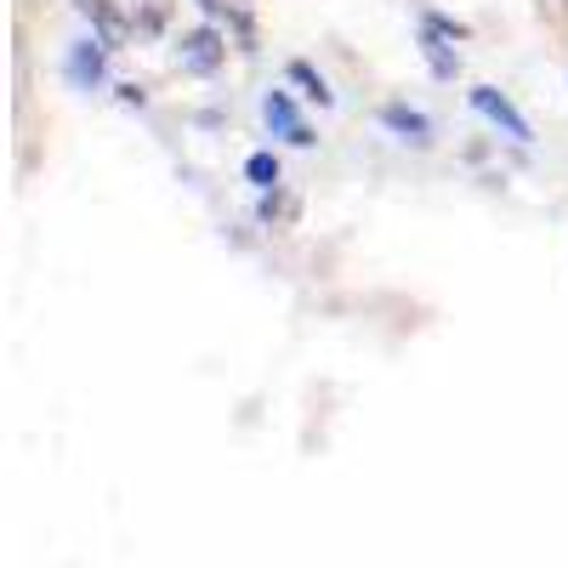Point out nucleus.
Returning a JSON list of instances; mask_svg holds the SVG:
<instances>
[{
	"instance_id": "nucleus-4",
	"label": "nucleus",
	"mask_w": 568,
	"mask_h": 568,
	"mask_svg": "<svg viewBox=\"0 0 568 568\" xmlns=\"http://www.w3.org/2000/svg\"><path fill=\"white\" fill-rule=\"evenodd\" d=\"M63 69H69V80H74L80 91H98V85H103V74H109V45H103L98 34H91V40H74Z\"/></svg>"
},
{
	"instance_id": "nucleus-9",
	"label": "nucleus",
	"mask_w": 568,
	"mask_h": 568,
	"mask_svg": "<svg viewBox=\"0 0 568 568\" xmlns=\"http://www.w3.org/2000/svg\"><path fill=\"white\" fill-rule=\"evenodd\" d=\"M245 176H251V187L273 194V187H278V160H273V154H251V160H245Z\"/></svg>"
},
{
	"instance_id": "nucleus-3",
	"label": "nucleus",
	"mask_w": 568,
	"mask_h": 568,
	"mask_svg": "<svg viewBox=\"0 0 568 568\" xmlns=\"http://www.w3.org/2000/svg\"><path fill=\"white\" fill-rule=\"evenodd\" d=\"M471 109H478V114H484V120H489L500 136H511V142H529V136H535V131H529V120L517 114V109L500 98L495 85H471Z\"/></svg>"
},
{
	"instance_id": "nucleus-7",
	"label": "nucleus",
	"mask_w": 568,
	"mask_h": 568,
	"mask_svg": "<svg viewBox=\"0 0 568 568\" xmlns=\"http://www.w3.org/2000/svg\"><path fill=\"white\" fill-rule=\"evenodd\" d=\"M382 125L398 131L404 142H415V149H426V142H433V120H426L420 109H404V103H387V109H382Z\"/></svg>"
},
{
	"instance_id": "nucleus-10",
	"label": "nucleus",
	"mask_w": 568,
	"mask_h": 568,
	"mask_svg": "<svg viewBox=\"0 0 568 568\" xmlns=\"http://www.w3.org/2000/svg\"><path fill=\"white\" fill-rule=\"evenodd\" d=\"M200 12L216 18V23L227 18V23H240V29H245V18H240V7H233V0H200Z\"/></svg>"
},
{
	"instance_id": "nucleus-5",
	"label": "nucleus",
	"mask_w": 568,
	"mask_h": 568,
	"mask_svg": "<svg viewBox=\"0 0 568 568\" xmlns=\"http://www.w3.org/2000/svg\"><path fill=\"white\" fill-rule=\"evenodd\" d=\"M420 58H426V69H433V80H455V74H460L455 34H444V29H433V23H420Z\"/></svg>"
},
{
	"instance_id": "nucleus-8",
	"label": "nucleus",
	"mask_w": 568,
	"mask_h": 568,
	"mask_svg": "<svg viewBox=\"0 0 568 568\" xmlns=\"http://www.w3.org/2000/svg\"><path fill=\"white\" fill-rule=\"evenodd\" d=\"M284 74H291V80H296V85L307 91V98H313L318 109H336V91H329V80H324V74L313 69V63H302V58H296V63L284 69Z\"/></svg>"
},
{
	"instance_id": "nucleus-1",
	"label": "nucleus",
	"mask_w": 568,
	"mask_h": 568,
	"mask_svg": "<svg viewBox=\"0 0 568 568\" xmlns=\"http://www.w3.org/2000/svg\"><path fill=\"white\" fill-rule=\"evenodd\" d=\"M222 58H227V34L222 29H187L182 40H176V69L182 74H216L222 69Z\"/></svg>"
},
{
	"instance_id": "nucleus-2",
	"label": "nucleus",
	"mask_w": 568,
	"mask_h": 568,
	"mask_svg": "<svg viewBox=\"0 0 568 568\" xmlns=\"http://www.w3.org/2000/svg\"><path fill=\"white\" fill-rule=\"evenodd\" d=\"M262 120H267L273 136L291 142V149H313V131H307V120L296 114L291 91H267V98H262Z\"/></svg>"
},
{
	"instance_id": "nucleus-6",
	"label": "nucleus",
	"mask_w": 568,
	"mask_h": 568,
	"mask_svg": "<svg viewBox=\"0 0 568 568\" xmlns=\"http://www.w3.org/2000/svg\"><path fill=\"white\" fill-rule=\"evenodd\" d=\"M74 7H80V18L91 23V29H98V40L109 45V52H120V45H125V18L114 12V0H74Z\"/></svg>"
}]
</instances>
